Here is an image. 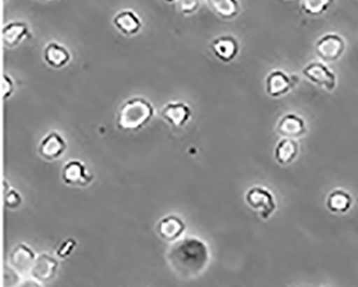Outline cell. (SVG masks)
Instances as JSON below:
<instances>
[{
    "instance_id": "obj_12",
    "label": "cell",
    "mask_w": 358,
    "mask_h": 287,
    "mask_svg": "<svg viewBox=\"0 0 358 287\" xmlns=\"http://www.w3.org/2000/svg\"><path fill=\"white\" fill-rule=\"evenodd\" d=\"M162 117L175 128L186 125L192 117V110L189 105L183 103H169L162 111Z\"/></svg>"
},
{
    "instance_id": "obj_18",
    "label": "cell",
    "mask_w": 358,
    "mask_h": 287,
    "mask_svg": "<svg viewBox=\"0 0 358 287\" xmlns=\"http://www.w3.org/2000/svg\"><path fill=\"white\" fill-rule=\"evenodd\" d=\"M43 57H45V63L50 67L55 68V69L65 67L71 59V55H70L67 47L59 43H48L45 45V52H43Z\"/></svg>"
},
{
    "instance_id": "obj_6",
    "label": "cell",
    "mask_w": 358,
    "mask_h": 287,
    "mask_svg": "<svg viewBox=\"0 0 358 287\" xmlns=\"http://www.w3.org/2000/svg\"><path fill=\"white\" fill-rule=\"evenodd\" d=\"M299 82L300 78L297 75H289L281 69H275L266 77V93L272 98H280L295 89Z\"/></svg>"
},
{
    "instance_id": "obj_15",
    "label": "cell",
    "mask_w": 358,
    "mask_h": 287,
    "mask_svg": "<svg viewBox=\"0 0 358 287\" xmlns=\"http://www.w3.org/2000/svg\"><path fill=\"white\" fill-rule=\"evenodd\" d=\"M35 260V253L24 243L17 245L10 254V263H11L12 268L21 273H27L31 271Z\"/></svg>"
},
{
    "instance_id": "obj_20",
    "label": "cell",
    "mask_w": 358,
    "mask_h": 287,
    "mask_svg": "<svg viewBox=\"0 0 358 287\" xmlns=\"http://www.w3.org/2000/svg\"><path fill=\"white\" fill-rule=\"evenodd\" d=\"M353 198L351 194L343 189H335L331 191L326 200L328 210L336 214H345L351 210Z\"/></svg>"
},
{
    "instance_id": "obj_24",
    "label": "cell",
    "mask_w": 358,
    "mask_h": 287,
    "mask_svg": "<svg viewBox=\"0 0 358 287\" xmlns=\"http://www.w3.org/2000/svg\"><path fill=\"white\" fill-rule=\"evenodd\" d=\"M76 246H77V242H76L73 239H67V240L62 243L61 246H59V250H57L56 253H57V255H59L61 258H66V257L71 255Z\"/></svg>"
},
{
    "instance_id": "obj_11",
    "label": "cell",
    "mask_w": 358,
    "mask_h": 287,
    "mask_svg": "<svg viewBox=\"0 0 358 287\" xmlns=\"http://www.w3.org/2000/svg\"><path fill=\"white\" fill-rule=\"evenodd\" d=\"M113 25L123 35L134 36L141 31L142 21L133 10L124 9L114 15Z\"/></svg>"
},
{
    "instance_id": "obj_8",
    "label": "cell",
    "mask_w": 358,
    "mask_h": 287,
    "mask_svg": "<svg viewBox=\"0 0 358 287\" xmlns=\"http://www.w3.org/2000/svg\"><path fill=\"white\" fill-rule=\"evenodd\" d=\"M64 182L70 186H87L93 181V175L87 173V167L79 161L66 163L62 172Z\"/></svg>"
},
{
    "instance_id": "obj_16",
    "label": "cell",
    "mask_w": 358,
    "mask_h": 287,
    "mask_svg": "<svg viewBox=\"0 0 358 287\" xmlns=\"http://www.w3.org/2000/svg\"><path fill=\"white\" fill-rule=\"evenodd\" d=\"M299 154V143L296 139L283 138L275 147V159L281 166L291 165Z\"/></svg>"
},
{
    "instance_id": "obj_13",
    "label": "cell",
    "mask_w": 358,
    "mask_h": 287,
    "mask_svg": "<svg viewBox=\"0 0 358 287\" xmlns=\"http://www.w3.org/2000/svg\"><path fill=\"white\" fill-rule=\"evenodd\" d=\"M59 269V263L54 257L48 254H41L36 258L31 268V276L40 282H48L55 278Z\"/></svg>"
},
{
    "instance_id": "obj_5",
    "label": "cell",
    "mask_w": 358,
    "mask_h": 287,
    "mask_svg": "<svg viewBox=\"0 0 358 287\" xmlns=\"http://www.w3.org/2000/svg\"><path fill=\"white\" fill-rule=\"evenodd\" d=\"M303 77L312 83L327 91H334L337 87V75L322 61H314L303 68Z\"/></svg>"
},
{
    "instance_id": "obj_3",
    "label": "cell",
    "mask_w": 358,
    "mask_h": 287,
    "mask_svg": "<svg viewBox=\"0 0 358 287\" xmlns=\"http://www.w3.org/2000/svg\"><path fill=\"white\" fill-rule=\"evenodd\" d=\"M347 50L345 38L338 33H327L319 38L314 45L317 57L324 63H335Z\"/></svg>"
},
{
    "instance_id": "obj_10",
    "label": "cell",
    "mask_w": 358,
    "mask_h": 287,
    "mask_svg": "<svg viewBox=\"0 0 358 287\" xmlns=\"http://www.w3.org/2000/svg\"><path fill=\"white\" fill-rule=\"evenodd\" d=\"M67 143L59 133L52 131L42 139L39 145V154L45 161L59 159L65 153Z\"/></svg>"
},
{
    "instance_id": "obj_7",
    "label": "cell",
    "mask_w": 358,
    "mask_h": 287,
    "mask_svg": "<svg viewBox=\"0 0 358 287\" xmlns=\"http://www.w3.org/2000/svg\"><path fill=\"white\" fill-rule=\"evenodd\" d=\"M212 53L223 63H231L238 57L240 51L239 41L237 38L231 35H223L215 38L212 41Z\"/></svg>"
},
{
    "instance_id": "obj_19",
    "label": "cell",
    "mask_w": 358,
    "mask_h": 287,
    "mask_svg": "<svg viewBox=\"0 0 358 287\" xmlns=\"http://www.w3.org/2000/svg\"><path fill=\"white\" fill-rule=\"evenodd\" d=\"M208 7L223 20H234L241 12L239 0H205Z\"/></svg>"
},
{
    "instance_id": "obj_26",
    "label": "cell",
    "mask_w": 358,
    "mask_h": 287,
    "mask_svg": "<svg viewBox=\"0 0 358 287\" xmlns=\"http://www.w3.org/2000/svg\"><path fill=\"white\" fill-rule=\"evenodd\" d=\"M166 3H177V0H165Z\"/></svg>"
},
{
    "instance_id": "obj_17",
    "label": "cell",
    "mask_w": 358,
    "mask_h": 287,
    "mask_svg": "<svg viewBox=\"0 0 358 287\" xmlns=\"http://www.w3.org/2000/svg\"><path fill=\"white\" fill-rule=\"evenodd\" d=\"M185 229L186 226L183 221L176 215L164 217L157 226L159 236L168 242H173L180 238Z\"/></svg>"
},
{
    "instance_id": "obj_22",
    "label": "cell",
    "mask_w": 358,
    "mask_h": 287,
    "mask_svg": "<svg viewBox=\"0 0 358 287\" xmlns=\"http://www.w3.org/2000/svg\"><path fill=\"white\" fill-rule=\"evenodd\" d=\"M203 0H177L178 8L185 15H193L199 9Z\"/></svg>"
},
{
    "instance_id": "obj_25",
    "label": "cell",
    "mask_w": 358,
    "mask_h": 287,
    "mask_svg": "<svg viewBox=\"0 0 358 287\" xmlns=\"http://www.w3.org/2000/svg\"><path fill=\"white\" fill-rule=\"evenodd\" d=\"M14 83L13 80L8 75H3V99L9 98L10 96L13 94Z\"/></svg>"
},
{
    "instance_id": "obj_14",
    "label": "cell",
    "mask_w": 358,
    "mask_h": 287,
    "mask_svg": "<svg viewBox=\"0 0 358 287\" xmlns=\"http://www.w3.org/2000/svg\"><path fill=\"white\" fill-rule=\"evenodd\" d=\"M31 37V29L25 22H10L3 29V43L9 47H17Z\"/></svg>"
},
{
    "instance_id": "obj_1",
    "label": "cell",
    "mask_w": 358,
    "mask_h": 287,
    "mask_svg": "<svg viewBox=\"0 0 358 287\" xmlns=\"http://www.w3.org/2000/svg\"><path fill=\"white\" fill-rule=\"evenodd\" d=\"M168 264L183 280L195 279L207 268L210 260L208 245L198 238L178 241L168 251Z\"/></svg>"
},
{
    "instance_id": "obj_21",
    "label": "cell",
    "mask_w": 358,
    "mask_h": 287,
    "mask_svg": "<svg viewBox=\"0 0 358 287\" xmlns=\"http://www.w3.org/2000/svg\"><path fill=\"white\" fill-rule=\"evenodd\" d=\"M300 11L307 17H319L329 11L335 0H298Z\"/></svg>"
},
{
    "instance_id": "obj_4",
    "label": "cell",
    "mask_w": 358,
    "mask_h": 287,
    "mask_svg": "<svg viewBox=\"0 0 358 287\" xmlns=\"http://www.w3.org/2000/svg\"><path fill=\"white\" fill-rule=\"evenodd\" d=\"M245 203L250 208L256 211L264 221L269 220L277 210L275 196L265 187H251L245 194Z\"/></svg>"
},
{
    "instance_id": "obj_2",
    "label": "cell",
    "mask_w": 358,
    "mask_h": 287,
    "mask_svg": "<svg viewBox=\"0 0 358 287\" xmlns=\"http://www.w3.org/2000/svg\"><path fill=\"white\" fill-rule=\"evenodd\" d=\"M153 115V105L147 99L141 97L128 99L120 109L117 127L126 131H139L151 121Z\"/></svg>"
},
{
    "instance_id": "obj_9",
    "label": "cell",
    "mask_w": 358,
    "mask_h": 287,
    "mask_svg": "<svg viewBox=\"0 0 358 287\" xmlns=\"http://www.w3.org/2000/svg\"><path fill=\"white\" fill-rule=\"evenodd\" d=\"M277 131L283 138L297 139L307 133V124L303 117L289 113L280 119Z\"/></svg>"
},
{
    "instance_id": "obj_23",
    "label": "cell",
    "mask_w": 358,
    "mask_h": 287,
    "mask_svg": "<svg viewBox=\"0 0 358 287\" xmlns=\"http://www.w3.org/2000/svg\"><path fill=\"white\" fill-rule=\"evenodd\" d=\"M5 205L7 208L13 209V210L19 208L22 205V197L19 191L15 189L6 191Z\"/></svg>"
}]
</instances>
